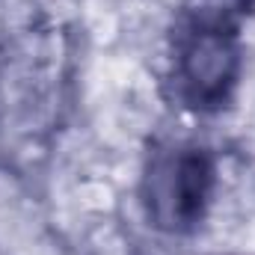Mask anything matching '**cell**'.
<instances>
[{
  "label": "cell",
  "instance_id": "obj_1",
  "mask_svg": "<svg viewBox=\"0 0 255 255\" xmlns=\"http://www.w3.org/2000/svg\"><path fill=\"white\" fill-rule=\"evenodd\" d=\"M244 45L238 18L226 6H199L178 15L172 27L169 80L175 98L193 113H220L241 83Z\"/></svg>",
  "mask_w": 255,
  "mask_h": 255
},
{
  "label": "cell",
  "instance_id": "obj_2",
  "mask_svg": "<svg viewBox=\"0 0 255 255\" xmlns=\"http://www.w3.org/2000/svg\"><path fill=\"white\" fill-rule=\"evenodd\" d=\"M217 187L214 154L193 142H172L157 148L142 175V205L151 226L190 235L202 226Z\"/></svg>",
  "mask_w": 255,
  "mask_h": 255
},
{
  "label": "cell",
  "instance_id": "obj_3",
  "mask_svg": "<svg viewBox=\"0 0 255 255\" xmlns=\"http://www.w3.org/2000/svg\"><path fill=\"white\" fill-rule=\"evenodd\" d=\"M232 3V12H250L255 6V0H229Z\"/></svg>",
  "mask_w": 255,
  "mask_h": 255
}]
</instances>
